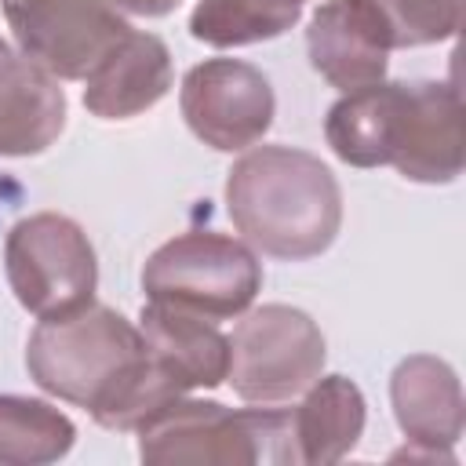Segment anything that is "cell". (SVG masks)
I'll return each mask as SVG.
<instances>
[{"mask_svg":"<svg viewBox=\"0 0 466 466\" xmlns=\"http://www.w3.org/2000/svg\"><path fill=\"white\" fill-rule=\"evenodd\" d=\"M25 368L44 393L87 408L98 426L120 433L186 397L153 371L138 324L98 302L44 317L25 342Z\"/></svg>","mask_w":466,"mask_h":466,"instance_id":"6da1fadb","label":"cell"},{"mask_svg":"<svg viewBox=\"0 0 466 466\" xmlns=\"http://www.w3.org/2000/svg\"><path fill=\"white\" fill-rule=\"evenodd\" d=\"M328 342L317 320L295 306L266 302L244 309L229 335L226 382L248 404H284L324 371Z\"/></svg>","mask_w":466,"mask_h":466,"instance_id":"8992f818","label":"cell"},{"mask_svg":"<svg viewBox=\"0 0 466 466\" xmlns=\"http://www.w3.org/2000/svg\"><path fill=\"white\" fill-rule=\"evenodd\" d=\"M76 441V426L55 404L0 393V466L58 462Z\"/></svg>","mask_w":466,"mask_h":466,"instance_id":"2e32d148","label":"cell"},{"mask_svg":"<svg viewBox=\"0 0 466 466\" xmlns=\"http://www.w3.org/2000/svg\"><path fill=\"white\" fill-rule=\"evenodd\" d=\"M309 66L342 95L386 80L390 33L368 0H324L306 29Z\"/></svg>","mask_w":466,"mask_h":466,"instance_id":"8fae6325","label":"cell"},{"mask_svg":"<svg viewBox=\"0 0 466 466\" xmlns=\"http://www.w3.org/2000/svg\"><path fill=\"white\" fill-rule=\"evenodd\" d=\"M66 127V91L58 76L22 51L0 55V157H36Z\"/></svg>","mask_w":466,"mask_h":466,"instance_id":"5bb4252c","label":"cell"},{"mask_svg":"<svg viewBox=\"0 0 466 466\" xmlns=\"http://www.w3.org/2000/svg\"><path fill=\"white\" fill-rule=\"evenodd\" d=\"M138 335L153 371L175 390H215L226 382L229 371V339L215 328V320L146 302L138 313Z\"/></svg>","mask_w":466,"mask_h":466,"instance_id":"7c38bea8","label":"cell"},{"mask_svg":"<svg viewBox=\"0 0 466 466\" xmlns=\"http://www.w3.org/2000/svg\"><path fill=\"white\" fill-rule=\"evenodd\" d=\"M171 51L157 33L131 29L84 80V106L98 120H131L171 91Z\"/></svg>","mask_w":466,"mask_h":466,"instance_id":"4fadbf2b","label":"cell"},{"mask_svg":"<svg viewBox=\"0 0 466 466\" xmlns=\"http://www.w3.org/2000/svg\"><path fill=\"white\" fill-rule=\"evenodd\" d=\"M4 269L18 306L40 320L95 302L98 258L69 215L36 211L18 218L4 240Z\"/></svg>","mask_w":466,"mask_h":466,"instance_id":"5b68a950","label":"cell"},{"mask_svg":"<svg viewBox=\"0 0 466 466\" xmlns=\"http://www.w3.org/2000/svg\"><path fill=\"white\" fill-rule=\"evenodd\" d=\"M364 393L346 375H317L295 408H288L291 451L299 466H331L346 459L364 433Z\"/></svg>","mask_w":466,"mask_h":466,"instance_id":"9a60e30c","label":"cell"},{"mask_svg":"<svg viewBox=\"0 0 466 466\" xmlns=\"http://www.w3.org/2000/svg\"><path fill=\"white\" fill-rule=\"evenodd\" d=\"M393 47H422L451 40L462 25V4L466 0H368Z\"/></svg>","mask_w":466,"mask_h":466,"instance_id":"ac0fdd59","label":"cell"},{"mask_svg":"<svg viewBox=\"0 0 466 466\" xmlns=\"http://www.w3.org/2000/svg\"><path fill=\"white\" fill-rule=\"evenodd\" d=\"M393 419L408 441L400 455L451 462V444L462 437V386L448 360L433 353L404 357L390 375Z\"/></svg>","mask_w":466,"mask_h":466,"instance_id":"30bf717a","label":"cell"},{"mask_svg":"<svg viewBox=\"0 0 466 466\" xmlns=\"http://www.w3.org/2000/svg\"><path fill=\"white\" fill-rule=\"evenodd\" d=\"M462 102L448 80H386L382 164L408 182L448 186L462 175Z\"/></svg>","mask_w":466,"mask_h":466,"instance_id":"52a82bcc","label":"cell"},{"mask_svg":"<svg viewBox=\"0 0 466 466\" xmlns=\"http://www.w3.org/2000/svg\"><path fill=\"white\" fill-rule=\"evenodd\" d=\"M142 291L146 302L175 306L208 320H229L262 291V262L237 237L189 229L146 258Z\"/></svg>","mask_w":466,"mask_h":466,"instance_id":"277c9868","label":"cell"},{"mask_svg":"<svg viewBox=\"0 0 466 466\" xmlns=\"http://www.w3.org/2000/svg\"><path fill=\"white\" fill-rule=\"evenodd\" d=\"M138 459L149 466H251L295 462L288 408H226L175 397L138 430Z\"/></svg>","mask_w":466,"mask_h":466,"instance_id":"3957f363","label":"cell"},{"mask_svg":"<svg viewBox=\"0 0 466 466\" xmlns=\"http://www.w3.org/2000/svg\"><path fill=\"white\" fill-rule=\"evenodd\" d=\"M302 18V0H197L189 33L208 47H244L288 33Z\"/></svg>","mask_w":466,"mask_h":466,"instance_id":"e0dca14e","label":"cell"},{"mask_svg":"<svg viewBox=\"0 0 466 466\" xmlns=\"http://www.w3.org/2000/svg\"><path fill=\"white\" fill-rule=\"evenodd\" d=\"M4 18L18 51L58 80H87L131 33L102 0H4Z\"/></svg>","mask_w":466,"mask_h":466,"instance_id":"ba28073f","label":"cell"},{"mask_svg":"<svg viewBox=\"0 0 466 466\" xmlns=\"http://www.w3.org/2000/svg\"><path fill=\"white\" fill-rule=\"evenodd\" d=\"M233 229L262 255L306 262L342 229V189L331 167L295 146H255L226 175Z\"/></svg>","mask_w":466,"mask_h":466,"instance_id":"7a4b0ae2","label":"cell"},{"mask_svg":"<svg viewBox=\"0 0 466 466\" xmlns=\"http://www.w3.org/2000/svg\"><path fill=\"white\" fill-rule=\"evenodd\" d=\"M4 51H7V44H4V40H0V55H4Z\"/></svg>","mask_w":466,"mask_h":466,"instance_id":"d6986e66","label":"cell"},{"mask_svg":"<svg viewBox=\"0 0 466 466\" xmlns=\"http://www.w3.org/2000/svg\"><path fill=\"white\" fill-rule=\"evenodd\" d=\"M178 109L186 127L218 153L255 146L273 124V87L251 62L208 58L182 76Z\"/></svg>","mask_w":466,"mask_h":466,"instance_id":"9c48e42d","label":"cell"}]
</instances>
